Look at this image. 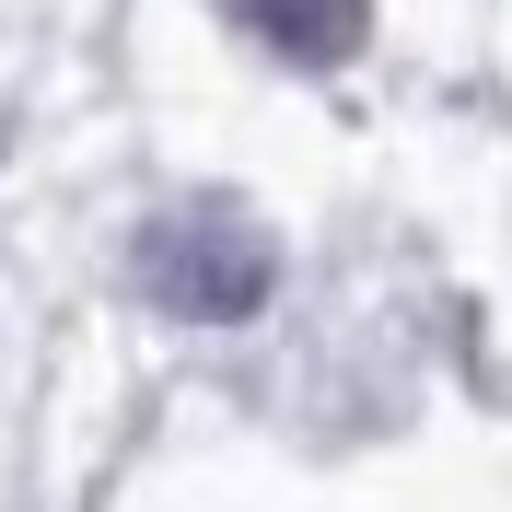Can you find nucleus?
<instances>
[{"mask_svg": "<svg viewBox=\"0 0 512 512\" xmlns=\"http://www.w3.org/2000/svg\"><path fill=\"white\" fill-rule=\"evenodd\" d=\"M128 280L140 303H163L175 326H245L268 315V291H280V245L256 210L233 198H187V210H163V222L128 233Z\"/></svg>", "mask_w": 512, "mask_h": 512, "instance_id": "nucleus-1", "label": "nucleus"}, {"mask_svg": "<svg viewBox=\"0 0 512 512\" xmlns=\"http://www.w3.org/2000/svg\"><path fill=\"white\" fill-rule=\"evenodd\" d=\"M233 12H245L291 70H338V59H361V35H373V0H233Z\"/></svg>", "mask_w": 512, "mask_h": 512, "instance_id": "nucleus-2", "label": "nucleus"}]
</instances>
